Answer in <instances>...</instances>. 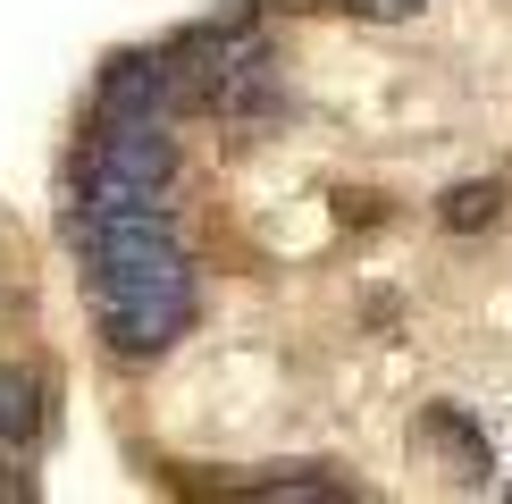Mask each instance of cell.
<instances>
[{"mask_svg": "<svg viewBox=\"0 0 512 504\" xmlns=\"http://www.w3.org/2000/svg\"><path fill=\"white\" fill-rule=\"evenodd\" d=\"M93 311L118 353H160L194 311V269H185L168 210H126L93 219Z\"/></svg>", "mask_w": 512, "mask_h": 504, "instance_id": "obj_1", "label": "cell"}, {"mask_svg": "<svg viewBox=\"0 0 512 504\" xmlns=\"http://www.w3.org/2000/svg\"><path fill=\"white\" fill-rule=\"evenodd\" d=\"M177 59H152V51H135V59H118L110 76H101V118H168L177 110Z\"/></svg>", "mask_w": 512, "mask_h": 504, "instance_id": "obj_2", "label": "cell"}, {"mask_svg": "<svg viewBox=\"0 0 512 504\" xmlns=\"http://www.w3.org/2000/svg\"><path fill=\"white\" fill-rule=\"evenodd\" d=\"M504 210V185H454L445 194V227H487Z\"/></svg>", "mask_w": 512, "mask_h": 504, "instance_id": "obj_3", "label": "cell"}, {"mask_svg": "<svg viewBox=\"0 0 512 504\" xmlns=\"http://www.w3.org/2000/svg\"><path fill=\"white\" fill-rule=\"evenodd\" d=\"M34 429V378H0V437H9V446H17V437H26Z\"/></svg>", "mask_w": 512, "mask_h": 504, "instance_id": "obj_4", "label": "cell"}, {"mask_svg": "<svg viewBox=\"0 0 512 504\" xmlns=\"http://www.w3.org/2000/svg\"><path fill=\"white\" fill-rule=\"evenodd\" d=\"M252 496H345L336 479H252Z\"/></svg>", "mask_w": 512, "mask_h": 504, "instance_id": "obj_5", "label": "cell"}, {"mask_svg": "<svg viewBox=\"0 0 512 504\" xmlns=\"http://www.w3.org/2000/svg\"><path fill=\"white\" fill-rule=\"evenodd\" d=\"M353 9H361V17H412L420 0H353Z\"/></svg>", "mask_w": 512, "mask_h": 504, "instance_id": "obj_6", "label": "cell"}]
</instances>
